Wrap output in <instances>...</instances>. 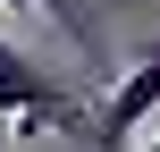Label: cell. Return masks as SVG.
<instances>
[{
    "label": "cell",
    "mask_w": 160,
    "mask_h": 152,
    "mask_svg": "<svg viewBox=\"0 0 160 152\" xmlns=\"http://www.w3.org/2000/svg\"><path fill=\"white\" fill-rule=\"evenodd\" d=\"M0 118L17 127V144H42V135L76 127V93H68L42 59H25L17 42H0Z\"/></svg>",
    "instance_id": "cell-1"
},
{
    "label": "cell",
    "mask_w": 160,
    "mask_h": 152,
    "mask_svg": "<svg viewBox=\"0 0 160 152\" xmlns=\"http://www.w3.org/2000/svg\"><path fill=\"white\" fill-rule=\"evenodd\" d=\"M152 110H160V51L143 59V68H127V76H118V93H110V102H101V118H93V144H127Z\"/></svg>",
    "instance_id": "cell-2"
}]
</instances>
